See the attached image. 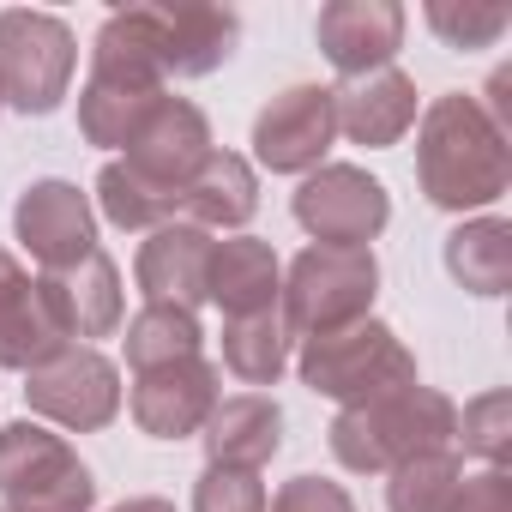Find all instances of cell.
<instances>
[{
	"mask_svg": "<svg viewBox=\"0 0 512 512\" xmlns=\"http://www.w3.org/2000/svg\"><path fill=\"white\" fill-rule=\"evenodd\" d=\"M73 67H79V43L67 19L31 7L0 13V109L55 115L73 91Z\"/></svg>",
	"mask_w": 512,
	"mask_h": 512,
	"instance_id": "obj_6",
	"label": "cell"
},
{
	"mask_svg": "<svg viewBox=\"0 0 512 512\" xmlns=\"http://www.w3.org/2000/svg\"><path fill=\"white\" fill-rule=\"evenodd\" d=\"M452 512H512V476L506 470H476L458 482Z\"/></svg>",
	"mask_w": 512,
	"mask_h": 512,
	"instance_id": "obj_32",
	"label": "cell"
},
{
	"mask_svg": "<svg viewBox=\"0 0 512 512\" xmlns=\"http://www.w3.org/2000/svg\"><path fill=\"white\" fill-rule=\"evenodd\" d=\"M217 145H211V121L187 103V97H157V109L145 115V127L133 133V145H127V169L133 175H145L151 187H169V193H187V181L205 169V157H211Z\"/></svg>",
	"mask_w": 512,
	"mask_h": 512,
	"instance_id": "obj_13",
	"label": "cell"
},
{
	"mask_svg": "<svg viewBox=\"0 0 512 512\" xmlns=\"http://www.w3.org/2000/svg\"><path fill=\"white\" fill-rule=\"evenodd\" d=\"M127 25L139 31L151 67L169 79H205L235 55L241 19L229 7H205V0H175V7H121Z\"/></svg>",
	"mask_w": 512,
	"mask_h": 512,
	"instance_id": "obj_8",
	"label": "cell"
},
{
	"mask_svg": "<svg viewBox=\"0 0 512 512\" xmlns=\"http://www.w3.org/2000/svg\"><path fill=\"white\" fill-rule=\"evenodd\" d=\"M458 440V404L434 386H404V392H386L374 404H356V410H338V422L326 428V446L344 470L356 476H392L398 464L422 458V452H452Z\"/></svg>",
	"mask_w": 512,
	"mask_h": 512,
	"instance_id": "obj_2",
	"label": "cell"
},
{
	"mask_svg": "<svg viewBox=\"0 0 512 512\" xmlns=\"http://www.w3.org/2000/svg\"><path fill=\"white\" fill-rule=\"evenodd\" d=\"M338 139L332 85H290L253 121V157L272 175H314Z\"/></svg>",
	"mask_w": 512,
	"mask_h": 512,
	"instance_id": "obj_11",
	"label": "cell"
},
{
	"mask_svg": "<svg viewBox=\"0 0 512 512\" xmlns=\"http://www.w3.org/2000/svg\"><path fill=\"white\" fill-rule=\"evenodd\" d=\"M506 25H512L506 7H452V0H434L428 7V31L446 49H494L506 37Z\"/></svg>",
	"mask_w": 512,
	"mask_h": 512,
	"instance_id": "obj_29",
	"label": "cell"
},
{
	"mask_svg": "<svg viewBox=\"0 0 512 512\" xmlns=\"http://www.w3.org/2000/svg\"><path fill=\"white\" fill-rule=\"evenodd\" d=\"M25 404L67 434H97L121 416V374L103 350L67 344L61 356L25 374Z\"/></svg>",
	"mask_w": 512,
	"mask_h": 512,
	"instance_id": "obj_9",
	"label": "cell"
},
{
	"mask_svg": "<svg viewBox=\"0 0 512 512\" xmlns=\"http://www.w3.org/2000/svg\"><path fill=\"white\" fill-rule=\"evenodd\" d=\"M139 296L157 308H187L199 314L205 302V272H211V235L187 217L151 229V241L139 247Z\"/></svg>",
	"mask_w": 512,
	"mask_h": 512,
	"instance_id": "obj_17",
	"label": "cell"
},
{
	"mask_svg": "<svg viewBox=\"0 0 512 512\" xmlns=\"http://www.w3.org/2000/svg\"><path fill=\"white\" fill-rule=\"evenodd\" d=\"M278 290H284V266H278L272 241H260V235H229V241H211L205 302H217V308H223V320L278 314Z\"/></svg>",
	"mask_w": 512,
	"mask_h": 512,
	"instance_id": "obj_19",
	"label": "cell"
},
{
	"mask_svg": "<svg viewBox=\"0 0 512 512\" xmlns=\"http://www.w3.org/2000/svg\"><path fill=\"white\" fill-rule=\"evenodd\" d=\"M223 368L241 386H278V374L290 368V332L278 314H247V320H223Z\"/></svg>",
	"mask_w": 512,
	"mask_h": 512,
	"instance_id": "obj_24",
	"label": "cell"
},
{
	"mask_svg": "<svg viewBox=\"0 0 512 512\" xmlns=\"http://www.w3.org/2000/svg\"><path fill=\"white\" fill-rule=\"evenodd\" d=\"M43 290H49L67 338H109L121 326V272L103 247H91L67 272H43Z\"/></svg>",
	"mask_w": 512,
	"mask_h": 512,
	"instance_id": "obj_21",
	"label": "cell"
},
{
	"mask_svg": "<svg viewBox=\"0 0 512 512\" xmlns=\"http://www.w3.org/2000/svg\"><path fill=\"white\" fill-rule=\"evenodd\" d=\"M458 440H464L488 470H506V452H512V398H506V392L470 398L464 416H458Z\"/></svg>",
	"mask_w": 512,
	"mask_h": 512,
	"instance_id": "obj_28",
	"label": "cell"
},
{
	"mask_svg": "<svg viewBox=\"0 0 512 512\" xmlns=\"http://www.w3.org/2000/svg\"><path fill=\"white\" fill-rule=\"evenodd\" d=\"M314 37L344 79H362L392 67V55L404 49V7L398 0H332V7H320Z\"/></svg>",
	"mask_w": 512,
	"mask_h": 512,
	"instance_id": "obj_16",
	"label": "cell"
},
{
	"mask_svg": "<svg viewBox=\"0 0 512 512\" xmlns=\"http://www.w3.org/2000/svg\"><path fill=\"white\" fill-rule=\"evenodd\" d=\"M416 181L440 211H482L512 187V139L482 115L476 97L446 91L416 127Z\"/></svg>",
	"mask_w": 512,
	"mask_h": 512,
	"instance_id": "obj_1",
	"label": "cell"
},
{
	"mask_svg": "<svg viewBox=\"0 0 512 512\" xmlns=\"http://www.w3.org/2000/svg\"><path fill=\"white\" fill-rule=\"evenodd\" d=\"M13 235L43 272H67L97 247V211L73 181H31L13 205Z\"/></svg>",
	"mask_w": 512,
	"mask_h": 512,
	"instance_id": "obj_12",
	"label": "cell"
},
{
	"mask_svg": "<svg viewBox=\"0 0 512 512\" xmlns=\"http://www.w3.org/2000/svg\"><path fill=\"white\" fill-rule=\"evenodd\" d=\"M199 440H205V458L217 470H253V476H260L278 458V446H284V410L266 392L217 398V410L205 416Z\"/></svg>",
	"mask_w": 512,
	"mask_h": 512,
	"instance_id": "obj_20",
	"label": "cell"
},
{
	"mask_svg": "<svg viewBox=\"0 0 512 512\" xmlns=\"http://www.w3.org/2000/svg\"><path fill=\"white\" fill-rule=\"evenodd\" d=\"M73 338L43 290V278H31L7 247H0V368L13 374H31L43 368L49 356H61Z\"/></svg>",
	"mask_w": 512,
	"mask_h": 512,
	"instance_id": "obj_15",
	"label": "cell"
},
{
	"mask_svg": "<svg viewBox=\"0 0 512 512\" xmlns=\"http://www.w3.org/2000/svg\"><path fill=\"white\" fill-rule=\"evenodd\" d=\"M157 97H163V73L151 67L127 13H109L91 43V73L79 91V133L103 151H127L145 115L157 109Z\"/></svg>",
	"mask_w": 512,
	"mask_h": 512,
	"instance_id": "obj_3",
	"label": "cell"
},
{
	"mask_svg": "<svg viewBox=\"0 0 512 512\" xmlns=\"http://www.w3.org/2000/svg\"><path fill=\"white\" fill-rule=\"evenodd\" d=\"M290 211L314 235V247H368L392 223V193L356 163H320L296 187Z\"/></svg>",
	"mask_w": 512,
	"mask_h": 512,
	"instance_id": "obj_10",
	"label": "cell"
},
{
	"mask_svg": "<svg viewBox=\"0 0 512 512\" xmlns=\"http://www.w3.org/2000/svg\"><path fill=\"white\" fill-rule=\"evenodd\" d=\"M458 482H464L458 452H422V458H410V464L392 470L386 506H392V512H452Z\"/></svg>",
	"mask_w": 512,
	"mask_h": 512,
	"instance_id": "obj_27",
	"label": "cell"
},
{
	"mask_svg": "<svg viewBox=\"0 0 512 512\" xmlns=\"http://www.w3.org/2000/svg\"><path fill=\"white\" fill-rule=\"evenodd\" d=\"M0 512H91L97 482L79 464V452L49 434L43 422H7L0 428Z\"/></svg>",
	"mask_w": 512,
	"mask_h": 512,
	"instance_id": "obj_7",
	"label": "cell"
},
{
	"mask_svg": "<svg viewBox=\"0 0 512 512\" xmlns=\"http://www.w3.org/2000/svg\"><path fill=\"white\" fill-rule=\"evenodd\" d=\"M296 374H302L308 392H320V398L356 410V404H374V398H386V392L416 386V356L404 350V338H398L386 320H356V326L302 338Z\"/></svg>",
	"mask_w": 512,
	"mask_h": 512,
	"instance_id": "obj_4",
	"label": "cell"
},
{
	"mask_svg": "<svg viewBox=\"0 0 512 512\" xmlns=\"http://www.w3.org/2000/svg\"><path fill=\"white\" fill-rule=\"evenodd\" d=\"M266 482L253 470H217L205 464L199 488H193V512H266Z\"/></svg>",
	"mask_w": 512,
	"mask_h": 512,
	"instance_id": "obj_30",
	"label": "cell"
},
{
	"mask_svg": "<svg viewBox=\"0 0 512 512\" xmlns=\"http://www.w3.org/2000/svg\"><path fill=\"white\" fill-rule=\"evenodd\" d=\"M446 272L470 296H506L512 290V223L506 217H476L446 235Z\"/></svg>",
	"mask_w": 512,
	"mask_h": 512,
	"instance_id": "obj_23",
	"label": "cell"
},
{
	"mask_svg": "<svg viewBox=\"0 0 512 512\" xmlns=\"http://www.w3.org/2000/svg\"><path fill=\"white\" fill-rule=\"evenodd\" d=\"M217 398H223V386H217V368L205 356H181V362L133 374V422L151 440H187V434H199L205 416L217 410Z\"/></svg>",
	"mask_w": 512,
	"mask_h": 512,
	"instance_id": "obj_14",
	"label": "cell"
},
{
	"mask_svg": "<svg viewBox=\"0 0 512 512\" xmlns=\"http://www.w3.org/2000/svg\"><path fill=\"white\" fill-rule=\"evenodd\" d=\"M97 211H103L115 229H163V223H175L181 193L151 187L145 175H133V169L115 157V163H103V175H97Z\"/></svg>",
	"mask_w": 512,
	"mask_h": 512,
	"instance_id": "obj_26",
	"label": "cell"
},
{
	"mask_svg": "<svg viewBox=\"0 0 512 512\" xmlns=\"http://www.w3.org/2000/svg\"><path fill=\"white\" fill-rule=\"evenodd\" d=\"M115 512H175L169 500H157V494H139V500H121Z\"/></svg>",
	"mask_w": 512,
	"mask_h": 512,
	"instance_id": "obj_33",
	"label": "cell"
},
{
	"mask_svg": "<svg viewBox=\"0 0 512 512\" xmlns=\"http://www.w3.org/2000/svg\"><path fill=\"white\" fill-rule=\"evenodd\" d=\"M181 211H187V223H199L205 235H211V229H241L253 211H260V175H253V163L235 157V151H211L205 169L187 181Z\"/></svg>",
	"mask_w": 512,
	"mask_h": 512,
	"instance_id": "obj_22",
	"label": "cell"
},
{
	"mask_svg": "<svg viewBox=\"0 0 512 512\" xmlns=\"http://www.w3.org/2000/svg\"><path fill=\"white\" fill-rule=\"evenodd\" d=\"M332 115H338V133L350 145L386 151L416 127V79L398 73V67L344 79V85H332Z\"/></svg>",
	"mask_w": 512,
	"mask_h": 512,
	"instance_id": "obj_18",
	"label": "cell"
},
{
	"mask_svg": "<svg viewBox=\"0 0 512 512\" xmlns=\"http://www.w3.org/2000/svg\"><path fill=\"white\" fill-rule=\"evenodd\" d=\"M374 296H380L374 247H302L278 290V302H284L278 320L290 338H320V332L368 320Z\"/></svg>",
	"mask_w": 512,
	"mask_h": 512,
	"instance_id": "obj_5",
	"label": "cell"
},
{
	"mask_svg": "<svg viewBox=\"0 0 512 512\" xmlns=\"http://www.w3.org/2000/svg\"><path fill=\"white\" fill-rule=\"evenodd\" d=\"M127 368L145 374V368H163V362H181V356H199L205 332H199V314L187 308H157L145 302L133 320H127Z\"/></svg>",
	"mask_w": 512,
	"mask_h": 512,
	"instance_id": "obj_25",
	"label": "cell"
},
{
	"mask_svg": "<svg viewBox=\"0 0 512 512\" xmlns=\"http://www.w3.org/2000/svg\"><path fill=\"white\" fill-rule=\"evenodd\" d=\"M266 512H356V500L326 476H296V482L278 488V500Z\"/></svg>",
	"mask_w": 512,
	"mask_h": 512,
	"instance_id": "obj_31",
	"label": "cell"
}]
</instances>
